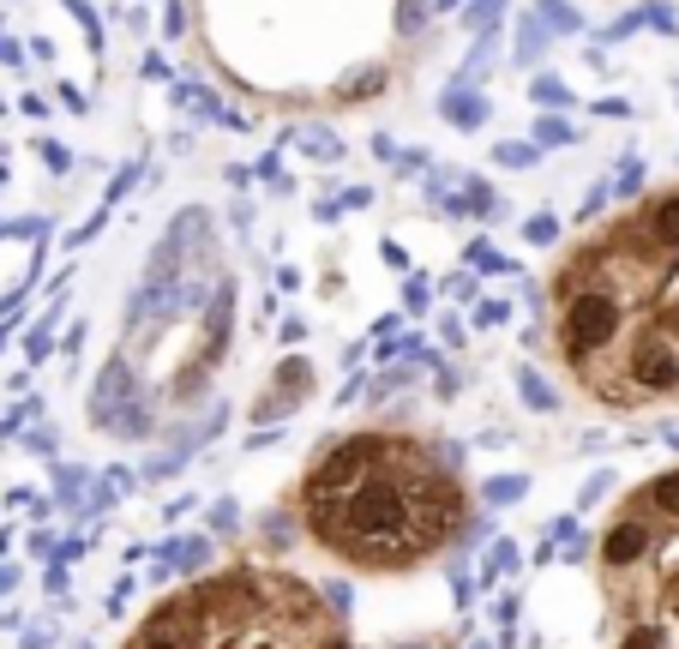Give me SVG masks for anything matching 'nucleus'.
<instances>
[{"mask_svg":"<svg viewBox=\"0 0 679 649\" xmlns=\"http://www.w3.org/2000/svg\"><path fill=\"white\" fill-rule=\"evenodd\" d=\"M421 0H199V37L229 84L277 102H361L391 84V42Z\"/></svg>","mask_w":679,"mask_h":649,"instance_id":"1","label":"nucleus"},{"mask_svg":"<svg viewBox=\"0 0 679 649\" xmlns=\"http://www.w3.org/2000/svg\"><path fill=\"white\" fill-rule=\"evenodd\" d=\"M301 518L324 553L361 571H409L463 523V493L416 439L356 433L301 481Z\"/></svg>","mask_w":679,"mask_h":649,"instance_id":"2","label":"nucleus"},{"mask_svg":"<svg viewBox=\"0 0 679 649\" xmlns=\"http://www.w3.org/2000/svg\"><path fill=\"white\" fill-rule=\"evenodd\" d=\"M127 649H349V643L301 578L241 566L162 601L132 631Z\"/></svg>","mask_w":679,"mask_h":649,"instance_id":"3","label":"nucleus"},{"mask_svg":"<svg viewBox=\"0 0 679 649\" xmlns=\"http://www.w3.org/2000/svg\"><path fill=\"white\" fill-rule=\"evenodd\" d=\"M643 553H649L643 518H619V523L608 529V541H601V559H608V566H638Z\"/></svg>","mask_w":679,"mask_h":649,"instance_id":"4","label":"nucleus"},{"mask_svg":"<svg viewBox=\"0 0 679 649\" xmlns=\"http://www.w3.org/2000/svg\"><path fill=\"white\" fill-rule=\"evenodd\" d=\"M307 386H313V373H307V361H283V373H277V391H264V397H259V409H253V416H259V421L283 416V409H289V397H294V403H301V397H307Z\"/></svg>","mask_w":679,"mask_h":649,"instance_id":"5","label":"nucleus"},{"mask_svg":"<svg viewBox=\"0 0 679 649\" xmlns=\"http://www.w3.org/2000/svg\"><path fill=\"white\" fill-rule=\"evenodd\" d=\"M643 506H656L661 518H679V469H673V476H656L643 487Z\"/></svg>","mask_w":679,"mask_h":649,"instance_id":"6","label":"nucleus"},{"mask_svg":"<svg viewBox=\"0 0 679 649\" xmlns=\"http://www.w3.org/2000/svg\"><path fill=\"white\" fill-rule=\"evenodd\" d=\"M499 157H506L511 169H529V151H523V144H506V151H499Z\"/></svg>","mask_w":679,"mask_h":649,"instance_id":"7","label":"nucleus"}]
</instances>
